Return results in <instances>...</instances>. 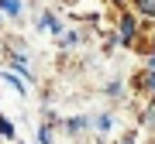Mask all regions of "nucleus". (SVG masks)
Segmentation results:
<instances>
[{
  "mask_svg": "<svg viewBox=\"0 0 155 144\" xmlns=\"http://www.w3.org/2000/svg\"><path fill=\"white\" fill-rule=\"evenodd\" d=\"M38 24H45V28H52V31H59V21H55V17H52V14H45V17H41Z\"/></svg>",
  "mask_w": 155,
  "mask_h": 144,
  "instance_id": "nucleus-6",
  "label": "nucleus"
},
{
  "mask_svg": "<svg viewBox=\"0 0 155 144\" xmlns=\"http://www.w3.org/2000/svg\"><path fill=\"white\" fill-rule=\"evenodd\" d=\"M4 79H7V83H11L14 89H17V93H24V83H21L17 76H14V72H4Z\"/></svg>",
  "mask_w": 155,
  "mask_h": 144,
  "instance_id": "nucleus-4",
  "label": "nucleus"
},
{
  "mask_svg": "<svg viewBox=\"0 0 155 144\" xmlns=\"http://www.w3.org/2000/svg\"><path fill=\"white\" fill-rule=\"evenodd\" d=\"M83 127H86V120H83V117H76V120H69V124H66V130H69V134H79Z\"/></svg>",
  "mask_w": 155,
  "mask_h": 144,
  "instance_id": "nucleus-3",
  "label": "nucleus"
},
{
  "mask_svg": "<svg viewBox=\"0 0 155 144\" xmlns=\"http://www.w3.org/2000/svg\"><path fill=\"white\" fill-rule=\"evenodd\" d=\"M121 38H124V45L134 38V17H127V14H124V21H121Z\"/></svg>",
  "mask_w": 155,
  "mask_h": 144,
  "instance_id": "nucleus-1",
  "label": "nucleus"
},
{
  "mask_svg": "<svg viewBox=\"0 0 155 144\" xmlns=\"http://www.w3.org/2000/svg\"><path fill=\"white\" fill-rule=\"evenodd\" d=\"M0 4H4V0H0Z\"/></svg>",
  "mask_w": 155,
  "mask_h": 144,
  "instance_id": "nucleus-9",
  "label": "nucleus"
},
{
  "mask_svg": "<svg viewBox=\"0 0 155 144\" xmlns=\"http://www.w3.org/2000/svg\"><path fill=\"white\" fill-rule=\"evenodd\" d=\"M148 86H152V89H155V72H152V76H148Z\"/></svg>",
  "mask_w": 155,
  "mask_h": 144,
  "instance_id": "nucleus-8",
  "label": "nucleus"
},
{
  "mask_svg": "<svg viewBox=\"0 0 155 144\" xmlns=\"http://www.w3.org/2000/svg\"><path fill=\"white\" fill-rule=\"evenodd\" d=\"M0 7H4L7 14H17V11H21V0H4V4H0Z\"/></svg>",
  "mask_w": 155,
  "mask_h": 144,
  "instance_id": "nucleus-5",
  "label": "nucleus"
},
{
  "mask_svg": "<svg viewBox=\"0 0 155 144\" xmlns=\"http://www.w3.org/2000/svg\"><path fill=\"white\" fill-rule=\"evenodd\" d=\"M0 134H4V137H14V127L4 120V117H0Z\"/></svg>",
  "mask_w": 155,
  "mask_h": 144,
  "instance_id": "nucleus-7",
  "label": "nucleus"
},
{
  "mask_svg": "<svg viewBox=\"0 0 155 144\" xmlns=\"http://www.w3.org/2000/svg\"><path fill=\"white\" fill-rule=\"evenodd\" d=\"M138 11L145 17H155V0H138Z\"/></svg>",
  "mask_w": 155,
  "mask_h": 144,
  "instance_id": "nucleus-2",
  "label": "nucleus"
}]
</instances>
